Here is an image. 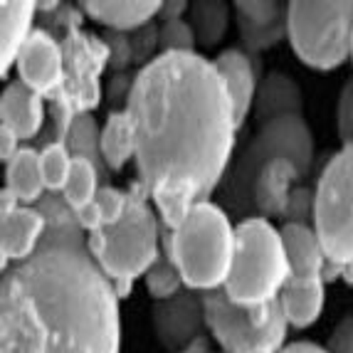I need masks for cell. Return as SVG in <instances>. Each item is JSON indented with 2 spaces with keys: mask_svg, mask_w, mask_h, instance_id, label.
Segmentation results:
<instances>
[{
  "mask_svg": "<svg viewBox=\"0 0 353 353\" xmlns=\"http://www.w3.org/2000/svg\"><path fill=\"white\" fill-rule=\"evenodd\" d=\"M126 112L136 171L165 230L220 188L235 148V112L212 59L156 54L136 72Z\"/></svg>",
  "mask_w": 353,
  "mask_h": 353,
  "instance_id": "1",
  "label": "cell"
},
{
  "mask_svg": "<svg viewBox=\"0 0 353 353\" xmlns=\"http://www.w3.org/2000/svg\"><path fill=\"white\" fill-rule=\"evenodd\" d=\"M0 353H121L119 294L89 252L48 250L3 272Z\"/></svg>",
  "mask_w": 353,
  "mask_h": 353,
  "instance_id": "2",
  "label": "cell"
},
{
  "mask_svg": "<svg viewBox=\"0 0 353 353\" xmlns=\"http://www.w3.org/2000/svg\"><path fill=\"white\" fill-rule=\"evenodd\" d=\"M165 252L181 272L185 289L218 292L232 270L235 257V225L220 203H195L188 218L176 230H165Z\"/></svg>",
  "mask_w": 353,
  "mask_h": 353,
  "instance_id": "3",
  "label": "cell"
},
{
  "mask_svg": "<svg viewBox=\"0 0 353 353\" xmlns=\"http://www.w3.org/2000/svg\"><path fill=\"white\" fill-rule=\"evenodd\" d=\"M129 210L117 225L87 235L89 257L114 284L119 299L129 294L136 279L146 277L163 252L165 237L159 212L141 183L129 190Z\"/></svg>",
  "mask_w": 353,
  "mask_h": 353,
  "instance_id": "4",
  "label": "cell"
},
{
  "mask_svg": "<svg viewBox=\"0 0 353 353\" xmlns=\"http://www.w3.org/2000/svg\"><path fill=\"white\" fill-rule=\"evenodd\" d=\"M314 151H316L314 134L304 117H287L257 126V134L250 139L248 146L242 148L240 156L230 163L228 173H225L218 188V203L228 210L230 218L232 215L240 220L254 218L252 185L257 181L259 171L270 161L289 159L294 161L306 181L314 168Z\"/></svg>",
  "mask_w": 353,
  "mask_h": 353,
  "instance_id": "5",
  "label": "cell"
},
{
  "mask_svg": "<svg viewBox=\"0 0 353 353\" xmlns=\"http://www.w3.org/2000/svg\"><path fill=\"white\" fill-rule=\"evenodd\" d=\"M289 259L282 230L272 220L245 218L235 225V257L225 282V294L240 306H262L277 301L289 282Z\"/></svg>",
  "mask_w": 353,
  "mask_h": 353,
  "instance_id": "6",
  "label": "cell"
},
{
  "mask_svg": "<svg viewBox=\"0 0 353 353\" xmlns=\"http://www.w3.org/2000/svg\"><path fill=\"white\" fill-rule=\"evenodd\" d=\"M287 40L301 65L319 72L339 70L351 59L353 0L289 3Z\"/></svg>",
  "mask_w": 353,
  "mask_h": 353,
  "instance_id": "7",
  "label": "cell"
},
{
  "mask_svg": "<svg viewBox=\"0 0 353 353\" xmlns=\"http://www.w3.org/2000/svg\"><path fill=\"white\" fill-rule=\"evenodd\" d=\"M314 230L329 257V272L353 282V146L331 156L314 188Z\"/></svg>",
  "mask_w": 353,
  "mask_h": 353,
  "instance_id": "8",
  "label": "cell"
},
{
  "mask_svg": "<svg viewBox=\"0 0 353 353\" xmlns=\"http://www.w3.org/2000/svg\"><path fill=\"white\" fill-rule=\"evenodd\" d=\"M208 331L220 346V353H250L257 348L282 351L287 346L289 324L279 301L262 306H240L230 301L225 289L203 294Z\"/></svg>",
  "mask_w": 353,
  "mask_h": 353,
  "instance_id": "9",
  "label": "cell"
},
{
  "mask_svg": "<svg viewBox=\"0 0 353 353\" xmlns=\"http://www.w3.org/2000/svg\"><path fill=\"white\" fill-rule=\"evenodd\" d=\"M151 326L156 341L165 353H183L195 341H201L208 331L203 294L183 289L171 299L153 301Z\"/></svg>",
  "mask_w": 353,
  "mask_h": 353,
  "instance_id": "10",
  "label": "cell"
},
{
  "mask_svg": "<svg viewBox=\"0 0 353 353\" xmlns=\"http://www.w3.org/2000/svg\"><path fill=\"white\" fill-rule=\"evenodd\" d=\"M15 70H18V79L25 87H30L40 97L54 99L67 82L65 45L50 30L35 28V32L25 42Z\"/></svg>",
  "mask_w": 353,
  "mask_h": 353,
  "instance_id": "11",
  "label": "cell"
},
{
  "mask_svg": "<svg viewBox=\"0 0 353 353\" xmlns=\"http://www.w3.org/2000/svg\"><path fill=\"white\" fill-rule=\"evenodd\" d=\"M287 10L289 3L282 0H235L232 12L242 50L259 54L287 40Z\"/></svg>",
  "mask_w": 353,
  "mask_h": 353,
  "instance_id": "12",
  "label": "cell"
},
{
  "mask_svg": "<svg viewBox=\"0 0 353 353\" xmlns=\"http://www.w3.org/2000/svg\"><path fill=\"white\" fill-rule=\"evenodd\" d=\"M212 65L218 70L225 92L232 101L237 129H242L248 117L252 114L254 94H257V87L265 77L262 65H259V54H250L242 48H228L212 59Z\"/></svg>",
  "mask_w": 353,
  "mask_h": 353,
  "instance_id": "13",
  "label": "cell"
},
{
  "mask_svg": "<svg viewBox=\"0 0 353 353\" xmlns=\"http://www.w3.org/2000/svg\"><path fill=\"white\" fill-rule=\"evenodd\" d=\"M45 215L35 205H20L10 215H0V254L3 272L35 257L45 237Z\"/></svg>",
  "mask_w": 353,
  "mask_h": 353,
  "instance_id": "14",
  "label": "cell"
},
{
  "mask_svg": "<svg viewBox=\"0 0 353 353\" xmlns=\"http://www.w3.org/2000/svg\"><path fill=\"white\" fill-rule=\"evenodd\" d=\"M48 121L45 97L25 87L20 79H12L0 97V126L18 136L20 141H32Z\"/></svg>",
  "mask_w": 353,
  "mask_h": 353,
  "instance_id": "15",
  "label": "cell"
},
{
  "mask_svg": "<svg viewBox=\"0 0 353 353\" xmlns=\"http://www.w3.org/2000/svg\"><path fill=\"white\" fill-rule=\"evenodd\" d=\"M304 183V176L296 168L294 161L277 159L259 171L257 181L252 185V205L254 215L265 220H279L292 190Z\"/></svg>",
  "mask_w": 353,
  "mask_h": 353,
  "instance_id": "16",
  "label": "cell"
},
{
  "mask_svg": "<svg viewBox=\"0 0 353 353\" xmlns=\"http://www.w3.org/2000/svg\"><path fill=\"white\" fill-rule=\"evenodd\" d=\"M252 117L257 126L287 117H304V92L287 72H270L257 87Z\"/></svg>",
  "mask_w": 353,
  "mask_h": 353,
  "instance_id": "17",
  "label": "cell"
},
{
  "mask_svg": "<svg viewBox=\"0 0 353 353\" xmlns=\"http://www.w3.org/2000/svg\"><path fill=\"white\" fill-rule=\"evenodd\" d=\"M279 230L292 279H326L329 257L314 225H282Z\"/></svg>",
  "mask_w": 353,
  "mask_h": 353,
  "instance_id": "18",
  "label": "cell"
},
{
  "mask_svg": "<svg viewBox=\"0 0 353 353\" xmlns=\"http://www.w3.org/2000/svg\"><path fill=\"white\" fill-rule=\"evenodd\" d=\"M37 210L45 215V237L37 252L48 250H72V252H89L87 250V232L82 230L77 212L70 208V203L59 193H48L37 203Z\"/></svg>",
  "mask_w": 353,
  "mask_h": 353,
  "instance_id": "19",
  "label": "cell"
},
{
  "mask_svg": "<svg viewBox=\"0 0 353 353\" xmlns=\"http://www.w3.org/2000/svg\"><path fill=\"white\" fill-rule=\"evenodd\" d=\"M37 3L30 0H3L0 3V65L3 77L18 65L25 42L35 32Z\"/></svg>",
  "mask_w": 353,
  "mask_h": 353,
  "instance_id": "20",
  "label": "cell"
},
{
  "mask_svg": "<svg viewBox=\"0 0 353 353\" xmlns=\"http://www.w3.org/2000/svg\"><path fill=\"white\" fill-rule=\"evenodd\" d=\"M87 18L112 32H131L151 25L159 18L161 0H87L79 3Z\"/></svg>",
  "mask_w": 353,
  "mask_h": 353,
  "instance_id": "21",
  "label": "cell"
},
{
  "mask_svg": "<svg viewBox=\"0 0 353 353\" xmlns=\"http://www.w3.org/2000/svg\"><path fill=\"white\" fill-rule=\"evenodd\" d=\"M289 329H309L321 319L326 304V279H292L277 296Z\"/></svg>",
  "mask_w": 353,
  "mask_h": 353,
  "instance_id": "22",
  "label": "cell"
},
{
  "mask_svg": "<svg viewBox=\"0 0 353 353\" xmlns=\"http://www.w3.org/2000/svg\"><path fill=\"white\" fill-rule=\"evenodd\" d=\"M6 190L18 198L20 205H37L48 195L45 178L40 168V151L32 146H23L6 163Z\"/></svg>",
  "mask_w": 353,
  "mask_h": 353,
  "instance_id": "23",
  "label": "cell"
},
{
  "mask_svg": "<svg viewBox=\"0 0 353 353\" xmlns=\"http://www.w3.org/2000/svg\"><path fill=\"white\" fill-rule=\"evenodd\" d=\"M136 159V131L126 109H114L101 126V161L109 171H121Z\"/></svg>",
  "mask_w": 353,
  "mask_h": 353,
  "instance_id": "24",
  "label": "cell"
},
{
  "mask_svg": "<svg viewBox=\"0 0 353 353\" xmlns=\"http://www.w3.org/2000/svg\"><path fill=\"white\" fill-rule=\"evenodd\" d=\"M232 20V6L225 0H195L190 3L188 23L193 28V35L201 50L218 48L225 40Z\"/></svg>",
  "mask_w": 353,
  "mask_h": 353,
  "instance_id": "25",
  "label": "cell"
},
{
  "mask_svg": "<svg viewBox=\"0 0 353 353\" xmlns=\"http://www.w3.org/2000/svg\"><path fill=\"white\" fill-rule=\"evenodd\" d=\"M99 178L101 168L97 163L87 159H74L72 163V173L67 178V185L62 188V198L70 203L72 210H82V208L92 205L97 201V193H99Z\"/></svg>",
  "mask_w": 353,
  "mask_h": 353,
  "instance_id": "26",
  "label": "cell"
},
{
  "mask_svg": "<svg viewBox=\"0 0 353 353\" xmlns=\"http://www.w3.org/2000/svg\"><path fill=\"white\" fill-rule=\"evenodd\" d=\"M65 143L74 159H87L101 168V129L97 126V119L92 114H77L70 131L65 136Z\"/></svg>",
  "mask_w": 353,
  "mask_h": 353,
  "instance_id": "27",
  "label": "cell"
},
{
  "mask_svg": "<svg viewBox=\"0 0 353 353\" xmlns=\"http://www.w3.org/2000/svg\"><path fill=\"white\" fill-rule=\"evenodd\" d=\"M72 163H74V156L65 141H48L40 148V168L48 193H62L72 173Z\"/></svg>",
  "mask_w": 353,
  "mask_h": 353,
  "instance_id": "28",
  "label": "cell"
},
{
  "mask_svg": "<svg viewBox=\"0 0 353 353\" xmlns=\"http://www.w3.org/2000/svg\"><path fill=\"white\" fill-rule=\"evenodd\" d=\"M143 282H146V289L153 301L171 299V296L181 294L183 289H185V282H183L181 272H178L171 254L165 252V248H163V252H161V257L153 262L151 270L146 272Z\"/></svg>",
  "mask_w": 353,
  "mask_h": 353,
  "instance_id": "29",
  "label": "cell"
},
{
  "mask_svg": "<svg viewBox=\"0 0 353 353\" xmlns=\"http://www.w3.org/2000/svg\"><path fill=\"white\" fill-rule=\"evenodd\" d=\"M195 48L198 42H195L188 18L168 20L159 25V54H190L195 52Z\"/></svg>",
  "mask_w": 353,
  "mask_h": 353,
  "instance_id": "30",
  "label": "cell"
},
{
  "mask_svg": "<svg viewBox=\"0 0 353 353\" xmlns=\"http://www.w3.org/2000/svg\"><path fill=\"white\" fill-rule=\"evenodd\" d=\"M282 225H314V190L306 188V185H296L292 190L287 201V208H284L282 218H279Z\"/></svg>",
  "mask_w": 353,
  "mask_h": 353,
  "instance_id": "31",
  "label": "cell"
},
{
  "mask_svg": "<svg viewBox=\"0 0 353 353\" xmlns=\"http://www.w3.org/2000/svg\"><path fill=\"white\" fill-rule=\"evenodd\" d=\"M129 193L121 188H114V185H101L99 193H97V208L101 212V220H104V228H112L119 220L124 218L126 210H129Z\"/></svg>",
  "mask_w": 353,
  "mask_h": 353,
  "instance_id": "32",
  "label": "cell"
},
{
  "mask_svg": "<svg viewBox=\"0 0 353 353\" xmlns=\"http://www.w3.org/2000/svg\"><path fill=\"white\" fill-rule=\"evenodd\" d=\"M336 131L343 146H353V79L343 84L336 104Z\"/></svg>",
  "mask_w": 353,
  "mask_h": 353,
  "instance_id": "33",
  "label": "cell"
},
{
  "mask_svg": "<svg viewBox=\"0 0 353 353\" xmlns=\"http://www.w3.org/2000/svg\"><path fill=\"white\" fill-rule=\"evenodd\" d=\"M329 351L331 353H353V314L343 316L336 324L334 334L329 339Z\"/></svg>",
  "mask_w": 353,
  "mask_h": 353,
  "instance_id": "34",
  "label": "cell"
},
{
  "mask_svg": "<svg viewBox=\"0 0 353 353\" xmlns=\"http://www.w3.org/2000/svg\"><path fill=\"white\" fill-rule=\"evenodd\" d=\"M188 10H190V3H185V0H161L159 18H161V23L183 20V18H188Z\"/></svg>",
  "mask_w": 353,
  "mask_h": 353,
  "instance_id": "35",
  "label": "cell"
},
{
  "mask_svg": "<svg viewBox=\"0 0 353 353\" xmlns=\"http://www.w3.org/2000/svg\"><path fill=\"white\" fill-rule=\"evenodd\" d=\"M20 148H23V146H20L18 136L0 126V161H3V163H8V161H10L12 156L20 151Z\"/></svg>",
  "mask_w": 353,
  "mask_h": 353,
  "instance_id": "36",
  "label": "cell"
},
{
  "mask_svg": "<svg viewBox=\"0 0 353 353\" xmlns=\"http://www.w3.org/2000/svg\"><path fill=\"white\" fill-rule=\"evenodd\" d=\"M279 353H331L329 346H319V343L312 341H294V343H287Z\"/></svg>",
  "mask_w": 353,
  "mask_h": 353,
  "instance_id": "37",
  "label": "cell"
},
{
  "mask_svg": "<svg viewBox=\"0 0 353 353\" xmlns=\"http://www.w3.org/2000/svg\"><path fill=\"white\" fill-rule=\"evenodd\" d=\"M183 353H215V351H212V346H210V339H208V336H203L201 341H195L193 346L185 348Z\"/></svg>",
  "mask_w": 353,
  "mask_h": 353,
  "instance_id": "38",
  "label": "cell"
},
{
  "mask_svg": "<svg viewBox=\"0 0 353 353\" xmlns=\"http://www.w3.org/2000/svg\"><path fill=\"white\" fill-rule=\"evenodd\" d=\"M250 353H277V351H270V348H257V351H250Z\"/></svg>",
  "mask_w": 353,
  "mask_h": 353,
  "instance_id": "39",
  "label": "cell"
},
{
  "mask_svg": "<svg viewBox=\"0 0 353 353\" xmlns=\"http://www.w3.org/2000/svg\"><path fill=\"white\" fill-rule=\"evenodd\" d=\"M351 62H353V45H351Z\"/></svg>",
  "mask_w": 353,
  "mask_h": 353,
  "instance_id": "40",
  "label": "cell"
}]
</instances>
